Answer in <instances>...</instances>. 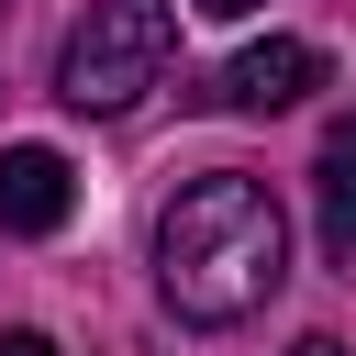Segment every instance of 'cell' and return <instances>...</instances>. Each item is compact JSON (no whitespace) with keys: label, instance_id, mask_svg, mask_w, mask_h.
Segmentation results:
<instances>
[{"label":"cell","instance_id":"obj_3","mask_svg":"<svg viewBox=\"0 0 356 356\" xmlns=\"http://www.w3.org/2000/svg\"><path fill=\"white\" fill-rule=\"evenodd\" d=\"M323 89V44H300V33H267V44H245L234 67H222V111H289V100H312Z\"/></svg>","mask_w":356,"mask_h":356},{"label":"cell","instance_id":"obj_7","mask_svg":"<svg viewBox=\"0 0 356 356\" xmlns=\"http://www.w3.org/2000/svg\"><path fill=\"white\" fill-rule=\"evenodd\" d=\"M189 11H211V22H245V11H256V0H189Z\"/></svg>","mask_w":356,"mask_h":356},{"label":"cell","instance_id":"obj_2","mask_svg":"<svg viewBox=\"0 0 356 356\" xmlns=\"http://www.w3.org/2000/svg\"><path fill=\"white\" fill-rule=\"evenodd\" d=\"M178 56V11L167 0H89L56 44V100L67 111H134Z\"/></svg>","mask_w":356,"mask_h":356},{"label":"cell","instance_id":"obj_1","mask_svg":"<svg viewBox=\"0 0 356 356\" xmlns=\"http://www.w3.org/2000/svg\"><path fill=\"white\" fill-rule=\"evenodd\" d=\"M289 278V211L267 200V178L245 167H200L167 211H156V289L178 323H245L267 312Z\"/></svg>","mask_w":356,"mask_h":356},{"label":"cell","instance_id":"obj_5","mask_svg":"<svg viewBox=\"0 0 356 356\" xmlns=\"http://www.w3.org/2000/svg\"><path fill=\"white\" fill-rule=\"evenodd\" d=\"M312 200H323V256H345V267H356V111H345V122H323Z\"/></svg>","mask_w":356,"mask_h":356},{"label":"cell","instance_id":"obj_8","mask_svg":"<svg viewBox=\"0 0 356 356\" xmlns=\"http://www.w3.org/2000/svg\"><path fill=\"white\" fill-rule=\"evenodd\" d=\"M289 356H345V345H334V334H300V345H289Z\"/></svg>","mask_w":356,"mask_h":356},{"label":"cell","instance_id":"obj_4","mask_svg":"<svg viewBox=\"0 0 356 356\" xmlns=\"http://www.w3.org/2000/svg\"><path fill=\"white\" fill-rule=\"evenodd\" d=\"M78 211V167L56 145H0V234H56Z\"/></svg>","mask_w":356,"mask_h":356},{"label":"cell","instance_id":"obj_6","mask_svg":"<svg viewBox=\"0 0 356 356\" xmlns=\"http://www.w3.org/2000/svg\"><path fill=\"white\" fill-rule=\"evenodd\" d=\"M0 356H56V345L44 334H0Z\"/></svg>","mask_w":356,"mask_h":356}]
</instances>
